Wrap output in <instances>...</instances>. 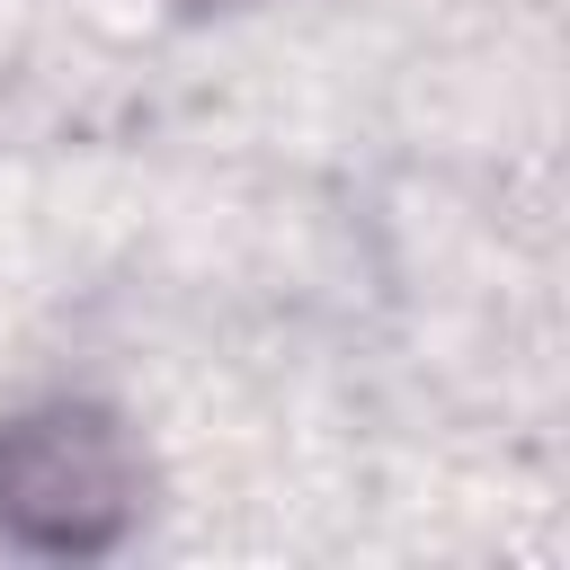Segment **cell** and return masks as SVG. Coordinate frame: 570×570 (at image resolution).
<instances>
[{
	"mask_svg": "<svg viewBox=\"0 0 570 570\" xmlns=\"http://www.w3.org/2000/svg\"><path fill=\"white\" fill-rule=\"evenodd\" d=\"M142 472L116 419L98 410H45L0 428V525L53 552H98L134 517Z\"/></svg>",
	"mask_w": 570,
	"mask_h": 570,
	"instance_id": "1",
	"label": "cell"
}]
</instances>
